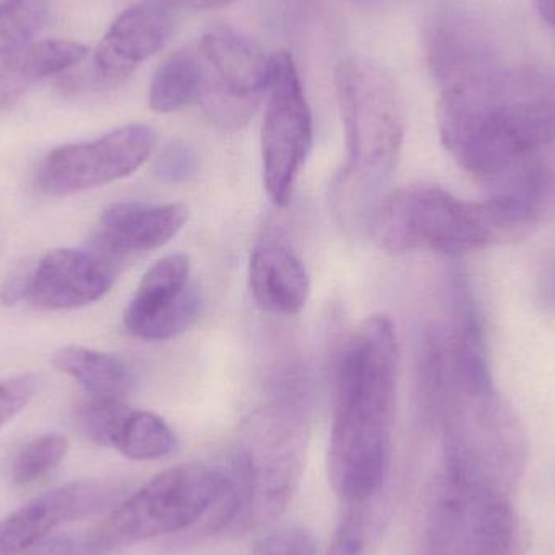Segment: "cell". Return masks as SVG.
I'll return each instance as SVG.
<instances>
[{
  "mask_svg": "<svg viewBox=\"0 0 555 555\" xmlns=\"http://www.w3.org/2000/svg\"><path fill=\"white\" fill-rule=\"evenodd\" d=\"M398 362L393 322L380 313L362 320L336 356L328 475L333 491L345 505L371 501L387 485Z\"/></svg>",
  "mask_w": 555,
  "mask_h": 555,
  "instance_id": "cell-1",
  "label": "cell"
},
{
  "mask_svg": "<svg viewBox=\"0 0 555 555\" xmlns=\"http://www.w3.org/2000/svg\"><path fill=\"white\" fill-rule=\"evenodd\" d=\"M543 215L511 198L466 202L439 185L411 184L375 204L369 231L385 253L434 250L462 256L525 240L540 227Z\"/></svg>",
  "mask_w": 555,
  "mask_h": 555,
  "instance_id": "cell-2",
  "label": "cell"
},
{
  "mask_svg": "<svg viewBox=\"0 0 555 555\" xmlns=\"http://www.w3.org/2000/svg\"><path fill=\"white\" fill-rule=\"evenodd\" d=\"M424 397L442 427L443 473L511 498L530 449L520 417L498 388L462 387L442 374Z\"/></svg>",
  "mask_w": 555,
  "mask_h": 555,
  "instance_id": "cell-3",
  "label": "cell"
},
{
  "mask_svg": "<svg viewBox=\"0 0 555 555\" xmlns=\"http://www.w3.org/2000/svg\"><path fill=\"white\" fill-rule=\"evenodd\" d=\"M336 98L345 127L346 165L336 205L346 220H361L388 181L404 137L400 91L387 70L365 57H348L335 72ZM371 215V214H369Z\"/></svg>",
  "mask_w": 555,
  "mask_h": 555,
  "instance_id": "cell-4",
  "label": "cell"
},
{
  "mask_svg": "<svg viewBox=\"0 0 555 555\" xmlns=\"http://www.w3.org/2000/svg\"><path fill=\"white\" fill-rule=\"evenodd\" d=\"M228 472L191 463L166 469L120 502L88 537L91 554L168 537L208 518L227 491Z\"/></svg>",
  "mask_w": 555,
  "mask_h": 555,
  "instance_id": "cell-5",
  "label": "cell"
},
{
  "mask_svg": "<svg viewBox=\"0 0 555 555\" xmlns=\"http://www.w3.org/2000/svg\"><path fill=\"white\" fill-rule=\"evenodd\" d=\"M530 531L511 498L442 475L424 515L421 555H525Z\"/></svg>",
  "mask_w": 555,
  "mask_h": 555,
  "instance_id": "cell-6",
  "label": "cell"
},
{
  "mask_svg": "<svg viewBox=\"0 0 555 555\" xmlns=\"http://www.w3.org/2000/svg\"><path fill=\"white\" fill-rule=\"evenodd\" d=\"M306 447V416L296 404H272L247 421L231 468L249 486L254 525L286 511L299 488Z\"/></svg>",
  "mask_w": 555,
  "mask_h": 555,
  "instance_id": "cell-7",
  "label": "cell"
},
{
  "mask_svg": "<svg viewBox=\"0 0 555 555\" xmlns=\"http://www.w3.org/2000/svg\"><path fill=\"white\" fill-rule=\"evenodd\" d=\"M312 145V111L296 62L289 52H276L262 127V165L263 185L278 207L289 204Z\"/></svg>",
  "mask_w": 555,
  "mask_h": 555,
  "instance_id": "cell-8",
  "label": "cell"
},
{
  "mask_svg": "<svg viewBox=\"0 0 555 555\" xmlns=\"http://www.w3.org/2000/svg\"><path fill=\"white\" fill-rule=\"evenodd\" d=\"M155 130L129 124L91 142L49 152L35 172V188L48 197H67L111 184L135 172L155 152Z\"/></svg>",
  "mask_w": 555,
  "mask_h": 555,
  "instance_id": "cell-9",
  "label": "cell"
},
{
  "mask_svg": "<svg viewBox=\"0 0 555 555\" xmlns=\"http://www.w3.org/2000/svg\"><path fill=\"white\" fill-rule=\"evenodd\" d=\"M205 83L198 100L221 126L249 119L272 80V57L253 39L230 26H215L201 39Z\"/></svg>",
  "mask_w": 555,
  "mask_h": 555,
  "instance_id": "cell-10",
  "label": "cell"
},
{
  "mask_svg": "<svg viewBox=\"0 0 555 555\" xmlns=\"http://www.w3.org/2000/svg\"><path fill=\"white\" fill-rule=\"evenodd\" d=\"M202 309L204 296L191 281V259L171 254L142 278L124 312V325L137 338L166 341L194 326Z\"/></svg>",
  "mask_w": 555,
  "mask_h": 555,
  "instance_id": "cell-11",
  "label": "cell"
},
{
  "mask_svg": "<svg viewBox=\"0 0 555 555\" xmlns=\"http://www.w3.org/2000/svg\"><path fill=\"white\" fill-rule=\"evenodd\" d=\"M122 262V257L93 244L87 249L49 250L36 257L26 302L44 310L90 306L109 293Z\"/></svg>",
  "mask_w": 555,
  "mask_h": 555,
  "instance_id": "cell-12",
  "label": "cell"
},
{
  "mask_svg": "<svg viewBox=\"0 0 555 555\" xmlns=\"http://www.w3.org/2000/svg\"><path fill=\"white\" fill-rule=\"evenodd\" d=\"M120 495L119 485L94 479L52 489L0 520V555H22L57 528L117 504Z\"/></svg>",
  "mask_w": 555,
  "mask_h": 555,
  "instance_id": "cell-13",
  "label": "cell"
},
{
  "mask_svg": "<svg viewBox=\"0 0 555 555\" xmlns=\"http://www.w3.org/2000/svg\"><path fill=\"white\" fill-rule=\"evenodd\" d=\"M175 29L169 7L145 0L124 10L94 49L90 85L111 88L122 83L142 62L165 48Z\"/></svg>",
  "mask_w": 555,
  "mask_h": 555,
  "instance_id": "cell-14",
  "label": "cell"
},
{
  "mask_svg": "<svg viewBox=\"0 0 555 555\" xmlns=\"http://www.w3.org/2000/svg\"><path fill=\"white\" fill-rule=\"evenodd\" d=\"M189 220L182 204L153 205L145 202H119L101 215L93 246L114 256L146 253L171 243Z\"/></svg>",
  "mask_w": 555,
  "mask_h": 555,
  "instance_id": "cell-15",
  "label": "cell"
},
{
  "mask_svg": "<svg viewBox=\"0 0 555 555\" xmlns=\"http://www.w3.org/2000/svg\"><path fill=\"white\" fill-rule=\"evenodd\" d=\"M249 284L257 306L273 315H299L310 296V276L302 260L276 241H267L254 250Z\"/></svg>",
  "mask_w": 555,
  "mask_h": 555,
  "instance_id": "cell-16",
  "label": "cell"
},
{
  "mask_svg": "<svg viewBox=\"0 0 555 555\" xmlns=\"http://www.w3.org/2000/svg\"><path fill=\"white\" fill-rule=\"evenodd\" d=\"M90 49L70 39L33 41L0 61V114L18 103L29 88L87 61Z\"/></svg>",
  "mask_w": 555,
  "mask_h": 555,
  "instance_id": "cell-17",
  "label": "cell"
},
{
  "mask_svg": "<svg viewBox=\"0 0 555 555\" xmlns=\"http://www.w3.org/2000/svg\"><path fill=\"white\" fill-rule=\"evenodd\" d=\"M52 365L80 384L90 397L126 400L135 387V375L126 361L85 346H64L52 354Z\"/></svg>",
  "mask_w": 555,
  "mask_h": 555,
  "instance_id": "cell-18",
  "label": "cell"
},
{
  "mask_svg": "<svg viewBox=\"0 0 555 555\" xmlns=\"http://www.w3.org/2000/svg\"><path fill=\"white\" fill-rule=\"evenodd\" d=\"M205 65L201 54L179 49L156 68L150 85V107L168 114L198 100L204 90Z\"/></svg>",
  "mask_w": 555,
  "mask_h": 555,
  "instance_id": "cell-19",
  "label": "cell"
},
{
  "mask_svg": "<svg viewBox=\"0 0 555 555\" xmlns=\"http://www.w3.org/2000/svg\"><path fill=\"white\" fill-rule=\"evenodd\" d=\"M111 447L135 462H153L171 455L178 439L158 414L130 408Z\"/></svg>",
  "mask_w": 555,
  "mask_h": 555,
  "instance_id": "cell-20",
  "label": "cell"
},
{
  "mask_svg": "<svg viewBox=\"0 0 555 555\" xmlns=\"http://www.w3.org/2000/svg\"><path fill=\"white\" fill-rule=\"evenodd\" d=\"M382 494L371 501L345 505L326 555H372L382 533Z\"/></svg>",
  "mask_w": 555,
  "mask_h": 555,
  "instance_id": "cell-21",
  "label": "cell"
},
{
  "mask_svg": "<svg viewBox=\"0 0 555 555\" xmlns=\"http://www.w3.org/2000/svg\"><path fill=\"white\" fill-rule=\"evenodd\" d=\"M51 13L49 0H3L0 2V59L31 44Z\"/></svg>",
  "mask_w": 555,
  "mask_h": 555,
  "instance_id": "cell-22",
  "label": "cell"
},
{
  "mask_svg": "<svg viewBox=\"0 0 555 555\" xmlns=\"http://www.w3.org/2000/svg\"><path fill=\"white\" fill-rule=\"evenodd\" d=\"M68 440L61 434H46L23 447L13 462L12 478L18 486L41 481L67 456Z\"/></svg>",
  "mask_w": 555,
  "mask_h": 555,
  "instance_id": "cell-23",
  "label": "cell"
},
{
  "mask_svg": "<svg viewBox=\"0 0 555 555\" xmlns=\"http://www.w3.org/2000/svg\"><path fill=\"white\" fill-rule=\"evenodd\" d=\"M130 408L124 400L90 397L77 410L81 434L98 446H113L114 437Z\"/></svg>",
  "mask_w": 555,
  "mask_h": 555,
  "instance_id": "cell-24",
  "label": "cell"
},
{
  "mask_svg": "<svg viewBox=\"0 0 555 555\" xmlns=\"http://www.w3.org/2000/svg\"><path fill=\"white\" fill-rule=\"evenodd\" d=\"M42 382L36 372H23L0 380V430L35 400Z\"/></svg>",
  "mask_w": 555,
  "mask_h": 555,
  "instance_id": "cell-25",
  "label": "cell"
},
{
  "mask_svg": "<svg viewBox=\"0 0 555 555\" xmlns=\"http://www.w3.org/2000/svg\"><path fill=\"white\" fill-rule=\"evenodd\" d=\"M197 153L184 142H172L156 156L153 172L166 184H184L197 175Z\"/></svg>",
  "mask_w": 555,
  "mask_h": 555,
  "instance_id": "cell-26",
  "label": "cell"
},
{
  "mask_svg": "<svg viewBox=\"0 0 555 555\" xmlns=\"http://www.w3.org/2000/svg\"><path fill=\"white\" fill-rule=\"evenodd\" d=\"M250 555H317L315 538L304 528H281L263 537Z\"/></svg>",
  "mask_w": 555,
  "mask_h": 555,
  "instance_id": "cell-27",
  "label": "cell"
},
{
  "mask_svg": "<svg viewBox=\"0 0 555 555\" xmlns=\"http://www.w3.org/2000/svg\"><path fill=\"white\" fill-rule=\"evenodd\" d=\"M36 257H26L20 260L0 286V302L3 306H16L23 302L28 296L29 284H31L33 269H35Z\"/></svg>",
  "mask_w": 555,
  "mask_h": 555,
  "instance_id": "cell-28",
  "label": "cell"
},
{
  "mask_svg": "<svg viewBox=\"0 0 555 555\" xmlns=\"http://www.w3.org/2000/svg\"><path fill=\"white\" fill-rule=\"evenodd\" d=\"M22 555H75V546L68 538L48 537Z\"/></svg>",
  "mask_w": 555,
  "mask_h": 555,
  "instance_id": "cell-29",
  "label": "cell"
},
{
  "mask_svg": "<svg viewBox=\"0 0 555 555\" xmlns=\"http://www.w3.org/2000/svg\"><path fill=\"white\" fill-rule=\"evenodd\" d=\"M158 2L165 3V5L182 7V9L191 10H215L221 9V7L230 5L234 0H158Z\"/></svg>",
  "mask_w": 555,
  "mask_h": 555,
  "instance_id": "cell-30",
  "label": "cell"
},
{
  "mask_svg": "<svg viewBox=\"0 0 555 555\" xmlns=\"http://www.w3.org/2000/svg\"><path fill=\"white\" fill-rule=\"evenodd\" d=\"M534 5L544 22L550 23L555 29V0H534Z\"/></svg>",
  "mask_w": 555,
  "mask_h": 555,
  "instance_id": "cell-31",
  "label": "cell"
}]
</instances>
